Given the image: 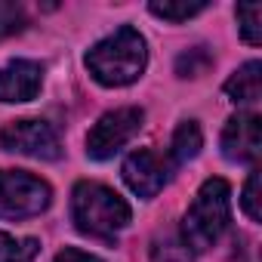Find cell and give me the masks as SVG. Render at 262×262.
<instances>
[{"label": "cell", "instance_id": "7a4b0ae2", "mask_svg": "<svg viewBox=\"0 0 262 262\" xmlns=\"http://www.w3.org/2000/svg\"><path fill=\"white\" fill-rule=\"evenodd\" d=\"M231 219V188L225 179H207L194 198V204L188 207L185 219H182V244L191 253H204L210 250L222 231L228 228Z\"/></svg>", "mask_w": 262, "mask_h": 262}, {"label": "cell", "instance_id": "6da1fadb", "mask_svg": "<svg viewBox=\"0 0 262 262\" xmlns=\"http://www.w3.org/2000/svg\"><path fill=\"white\" fill-rule=\"evenodd\" d=\"M148 62L145 40L136 28H117L86 53V68L102 86H126L142 77Z\"/></svg>", "mask_w": 262, "mask_h": 262}, {"label": "cell", "instance_id": "7c38bea8", "mask_svg": "<svg viewBox=\"0 0 262 262\" xmlns=\"http://www.w3.org/2000/svg\"><path fill=\"white\" fill-rule=\"evenodd\" d=\"M40 253V244L34 237H13L0 231V262H31Z\"/></svg>", "mask_w": 262, "mask_h": 262}, {"label": "cell", "instance_id": "5b68a950", "mask_svg": "<svg viewBox=\"0 0 262 262\" xmlns=\"http://www.w3.org/2000/svg\"><path fill=\"white\" fill-rule=\"evenodd\" d=\"M145 120L142 108H114L96 120V126L86 136V155L93 161H108L114 158L129 139L139 133V126Z\"/></svg>", "mask_w": 262, "mask_h": 262}, {"label": "cell", "instance_id": "9a60e30c", "mask_svg": "<svg viewBox=\"0 0 262 262\" xmlns=\"http://www.w3.org/2000/svg\"><path fill=\"white\" fill-rule=\"evenodd\" d=\"M259 16H262V7L256 0L250 4H241L237 7V22H241V37L250 43V47H259L262 43V28H259Z\"/></svg>", "mask_w": 262, "mask_h": 262}, {"label": "cell", "instance_id": "30bf717a", "mask_svg": "<svg viewBox=\"0 0 262 262\" xmlns=\"http://www.w3.org/2000/svg\"><path fill=\"white\" fill-rule=\"evenodd\" d=\"M259 83H262V65L253 59L247 65H241L228 80H225V96L234 105H250L259 99Z\"/></svg>", "mask_w": 262, "mask_h": 262}, {"label": "cell", "instance_id": "ba28073f", "mask_svg": "<svg viewBox=\"0 0 262 262\" xmlns=\"http://www.w3.org/2000/svg\"><path fill=\"white\" fill-rule=\"evenodd\" d=\"M262 151V129H259V114L253 111H237L228 117L222 129V155L231 164H253Z\"/></svg>", "mask_w": 262, "mask_h": 262}, {"label": "cell", "instance_id": "52a82bcc", "mask_svg": "<svg viewBox=\"0 0 262 262\" xmlns=\"http://www.w3.org/2000/svg\"><path fill=\"white\" fill-rule=\"evenodd\" d=\"M170 167H173V161L161 158L151 148H139L123 161V182L129 185L133 194L148 201L170 182Z\"/></svg>", "mask_w": 262, "mask_h": 262}, {"label": "cell", "instance_id": "e0dca14e", "mask_svg": "<svg viewBox=\"0 0 262 262\" xmlns=\"http://www.w3.org/2000/svg\"><path fill=\"white\" fill-rule=\"evenodd\" d=\"M213 59H210V53L204 50V47H198V50H188L185 56H179V74L182 77H198V74H204V68L210 65Z\"/></svg>", "mask_w": 262, "mask_h": 262}, {"label": "cell", "instance_id": "ac0fdd59", "mask_svg": "<svg viewBox=\"0 0 262 262\" xmlns=\"http://www.w3.org/2000/svg\"><path fill=\"white\" fill-rule=\"evenodd\" d=\"M241 207H244V213H247L253 222L262 219V210H259V170L250 173V179H247V185H244V194H241Z\"/></svg>", "mask_w": 262, "mask_h": 262}, {"label": "cell", "instance_id": "d6986e66", "mask_svg": "<svg viewBox=\"0 0 262 262\" xmlns=\"http://www.w3.org/2000/svg\"><path fill=\"white\" fill-rule=\"evenodd\" d=\"M53 262H102V259H96V256H90V253H83L77 247H65Z\"/></svg>", "mask_w": 262, "mask_h": 262}, {"label": "cell", "instance_id": "2e32d148", "mask_svg": "<svg viewBox=\"0 0 262 262\" xmlns=\"http://www.w3.org/2000/svg\"><path fill=\"white\" fill-rule=\"evenodd\" d=\"M28 25V16L19 4H0V40L19 34Z\"/></svg>", "mask_w": 262, "mask_h": 262}, {"label": "cell", "instance_id": "4fadbf2b", "mask_svg": "<svg viewBox=\"0 0 262 262\" xmlns=\"http://www.w3.org/2000/svg\"><path fill=\"white\" fill-rule=\"evenodd\" d=\"M151 262H191V250L182 244L179 234H164L151 247Z\"/></svg>", "mask_w": 262, "mask_h": 262}, {"label": "cell", "instance_id": "9c48e42d", "mask_svg": "<svg viewBox=\"0 0 262 262\" xmlns=\"http://www.w3.org/2000/svg\"><path fill=\"white\" fill-rule=\"evenodd\" d=\"M43 65L31 59H16L0 68V102H31L40 93Z\"/></svg>", "mask_w": 262, "mask_h": 262}, {"label": "cell", "instance_id": "5bb4252c", "mask_svg": "<svg viewBox=\"0 0 262 262\" xmlns=\"http://www.w3.org/2000/svg\"><path fill=\"white\" fill-rule=\"evenodd\" d=\"M148 10L158 16V19H167V22H188L191 16H198V13H204L207 10V4L204 0H198V4H170V0H155V4H148Z\"/></svg>", "mask_w": 262, "mask_h": 262}, {"label": "cell", "instance_id": "3957f363", "mask_svg": "<svg viewBox=\"0 0 262 262\" xmlns=\"http://www.w3.org/2000/svg\"><path fill=\"white\" fill-rule=\"evenodd\" d=\"M71 219L83 234L108 241L129 225V204L99 182H77L71 194Z\"/></svg>", "mask_w": 262, "mask_h": 262}, {"label": "cell", "instance_id": "8992f818", "mask_svg": "<svg viewBox=\"0 0 262 262\" xmlns=\"http://www.w3.org/2000/svg\"><path fill=\"white\" fill-rule=\"evenodd\" d=\"M0 145L16 155H28L37 161H59L62 158V142L56 129L43 120H10L0 129Z\"/></svg>", "mask_w": 262, "mask_h": 262}, {"label": "cell", "instance_id": "277c9868", "mask_svg": "<svg viewBox=\"0 0 262 262\" xmlns=\"http://www.w3.org/2000/svg\"><path fill=\"white\" fill-rule=\"evenodd\" d=\"M53 201L50 185L25 170H0V219L40 216Z\"/></svg>", "mask_w": 262, "mask_h": 262}, {"label": "cell", "instance_id": "8fae6325", "mask_svg": "<svg viewBox=\"0 0 262 262\" xmlns=\"http://www.w3.org/2000/svg\"><path fill=\"white\" fill-rule=\"evenodd\" d=\"M204 145V136H201V126L194 120H182L176 126V133H173V142H170V161L173 164H185L191 158H198Z\"/></svg>", "mask_w": 262, "mask_h": 262}]
</instances>
